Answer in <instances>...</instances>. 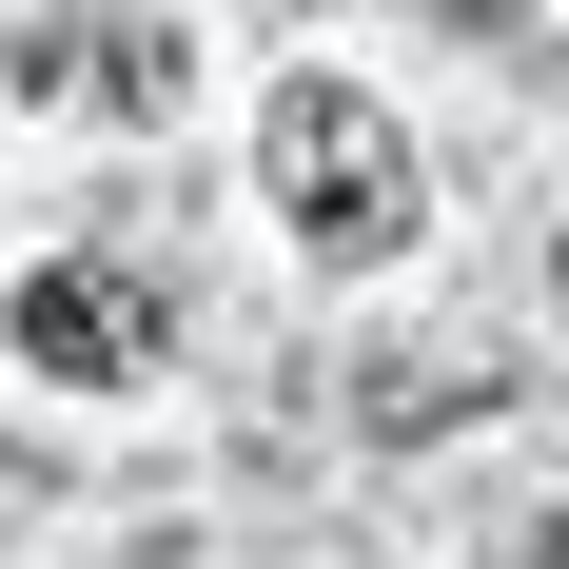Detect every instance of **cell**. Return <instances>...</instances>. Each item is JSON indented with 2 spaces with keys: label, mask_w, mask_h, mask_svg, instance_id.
<instances>
[{
  "label": "cell",
  "mask_w": 569,
  "mask_h": 569,
  "mask_svg": "<svg viewBox=\"0 0 569 569\" xmlns=\"http://www.w3.org/2000/svg\"><path fill=\"white\" fill-rule=\"evenodd\" d=\"M256 158H276V217L315 236V256H412V217H432V177H412V138L353 79H276V118H256Z\"/></svg>",
  "instance_id": "1"
},
{
  "label": "cell",
  "mask_w": 569,
  "mask_h": 569,
  "mask_svg": "<svg viewBox=\"0 0 569 569\" xmlns=\"http://www.w3.org/2000/svg\"><path fill=\"white\" fill-rule=\"evenodd\" d=\"M0 353L59 373V393H138V373H158V295L118 276V256H40V276L0 295Z\"/></svg>",
  "instance_id": "2"
},
{
  "label": "cell",
  "mask_w": 569,
  "mask_h": 569,
  "mask_svg": "<svg viewBox=\"0 0 569 569\" xmlns=\"http://www.w3.org/2000/svg\"><path fill=\"white\" fill-rule=\"evenodd\" d=\"M20 99H99V118H158V99H177V40H158V20H59V40L20 20Z\"/></svg>",
  "instance_id": "3"
},
{
  "label": "cell",
  "mask_w": 569,
  "mask_h": 569,
  "mask_svg": "<svg viewBox=\"0 0 569 569\" xmlns=\"http://www.w3.org/2000/svg\"><path fill=\"white\" fill-rule=\"evenodd\" d=\"M452 20H491V40H511V20H550V0H452Z\"/></svg>",
  "instance_id": "4"
},
{
  "label": "cell",
  "mask_w": 569,
  "mask_h": 569,
  "mask_svg": "<svg viewBox=\"0 0 569 569\" xmlns=\"http://www.w3.org/2000/svg\"><path fill=\"white\" fill-rule=\"evenodd\" d=\"M530 569H569V511H550V530H530Z\"/></svg>",
  "instance_id": "5"
}]
</instances>
